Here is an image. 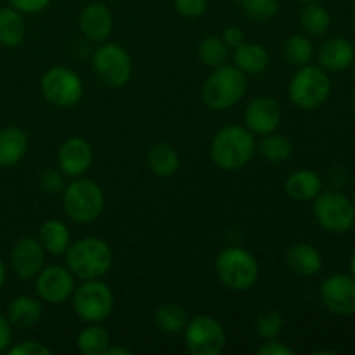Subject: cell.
<instances>
[{
	"mask_svg": "<svg viewBox=\"0 0 355 355\" xmlns=\"http://www.w3.org/2000/svg\"><path fill=\"white\" fill-rule=\"evenodd\" d=\"M255 149V134L245 125H225L211 139L210 158L217 168L234 172L252 162Z\"/></svg>",
	"mask_w": 355,
	"mask_h": 355,
	"instance_id": "obj_1",
	"label": "cell"
},
{
	"mask_svg": "<svg viewBox=\"0 0 355 355\" xmlns=\"http://www.w3.org/2000/svg\"><path fill=\"white\" fill-rule=\"evenodd\" d=\"M66 267L82 281L101 279L113 266V252L101 238H82L66 250Z\"/></svg>",
	"mask_w": 355,
	"mask_h": 355,
	"instance_id": "obj_2",
	"label": "cell"
},
{
	"mask_svg": "<svg viewBox=\"0 0 355 355\" xmlns=\"http://www.w3.org/2000/svg\"><path fill=\"white\" fill-rule=\"evenodd\" d=\"M248 89L246 75L234 64H222L214 68L201 89V99L205 106L214 111L231 110L245 97Z\"/></svg>",
	"mask_w": 355,
	"mask_h": 355,
	"instance_id": "obj_3",
	"label": "cell"
},
{
	"mask_svg": "<svg viewBox=\"0 0 355 355\" xmlns=\"http://www.w3.org/2000/svg\"><path fill=\"white\" fill-rule=\"evenodd\" d=\"M218 281L232 291L252 290L259 281L260 267L253 253L241 246H229L215 260Z\"/></svg>",
	"mask_w": 355,
	"mask_h": 355,
	"instance_id": "obj_4",
	"label": "cell"
},
{
	"mask_svg": "<svg viewBox=\"0 0 355 355\" xmlns=\"http://www.w3.org/2000/svg\"><path fill=\"white\" fill-rule=\"evenodd\" d=\"M104 193L97 182L83 177H76L66 184L62 191L64 214L78 224H90L97 220L104 211Z\"/></svg>",
	"mask_w": 355,
	"mask_h": 355,
	"instance_id": "obj_5",
	"label": "cell"
},
{
	"mask_svg": "<svg viewBox=\"0 0 355 355\" xmlns=\"http://www.w3.org/2000/svg\"><path fill=\"white\" fill-rule=\"evenodd\" d=\"M331 78L321 66H302L288 85L290 99L298 110L314 111L331 96Z\"/></svg>",
	"mask_w": 355,
	"mask_h": 355,
	"instance_id": "obj_6",
	"label": "cell"
},
{
	"mask_svg": "<svg viewBox=\"0 0 355 355\" xmlns=\"http://www.w3.org/2000/svg\"><path fill=\"white\" fill-rule=\"evenodd\" d=\"M312 214L321 229L329 234H345L355 225V205L338 189L321 191L312 200Z\"/></svg>",
	"mask_w": 355,
	"mask_h": 355,
	"instance_id": "obj_7",
	"label": "cell"
},
{
	"mask_svg": "<svg viewBox=\"0 0 355 355\" xmlns=\"http://www.w3.org/2000/svg\"><path fill=\"white\" fill-rule=\"evenodd\" d=\"M73 311L85 322H104L114 307L111 288L101 279L83 281L71 295Z\"/></svg>",
	"mask_w": 355,
	"mask_h": 355,
	"instance_id": "obj_8",
	"label": "cell"
},
{
	"mask_svg": "<svg viewBox=\"0 0 355 355\" xmlns=\"http://www.w3.org/2000/svg\"><path fill=\"white\" fill-rule=\"evenodd\" d=\"M92 69L104 85L120 89L127 85L132 76V58L120 44L103 42L94 52Z\"/></svg>",
	"mask_w": 355,
	"mask_h": 355,
	"instance_id": "obj_9",
	"label": "cell"
},
{
	"mask_svg": "<svg viewBox=\"0 0 355 355\" xmlns=\"http://www.w3.org/2000/svg\"><path fill=\"white\" fill-rule=\"evenodd\" d=\"M40 89L47 103L55 107H73L83 96L82 78L66 66H52L42 75Z\"/></svg>",
	"mask_w": 355,
	"mask_h": 355,
	"instance_id": "obj_10",
	"label": "cell"
},
{
	"mask_svg": "<svg viewBox=\"0 0 355 355\" xmlns=\"http://www.w3.org/2000/svg\"><path fill=\"white\" fill-rule=\"evenodd\" d=\"M182 333L186 349L193 355H218L227 342L224 326L211 315H194Z\"/></svg>",
	"mask_w": 355,
	"mask_h": 355,
	"instance_id": "obj_11",
	"label": "cell"
},
{
	"mask_svg": "<svg viewBox=\"0 0 355 355\" xmlns=\"http://www.w3.org/2000/svg\"><path fill=\"white\" fill-rule=\"evenodd\" d=\"M319 295L331 314L350 318L355 314V279L350 274L336 272L326 277L319 288Z\"/></svg>",
	"mask_w": 355,
	"mask_h": 355,
	"instance_id": "obj_12",
	"label": "cell"
},
{
	"mask_svg": "<svg viewBox=\"0 0 355 355\" xmlns=\"http://www.w3.org/2000/svg\"><path fill=\"white\" fill-rule=\"evenodd\" d=\"M35 290L42 302L52 305H61L69 300L75 291L76 284L71 270L66 266H49L44 267L35 277Z\"/></svg>",
	"mask_w": 355,
	"mask_h": 355,
	"instance_id": "obj_13",
	"label": "cell"
},
{
	"mask_svg": "<svg viewBox=\"0 0 355 355\" xmlns=\"http://www.w3.org/2000/svg\"><path fill=\"white\" fill-rule=\"evenodd\" d=\"M45 250L38 238H21L10 248V267L19 279H33L44 269Z\"/></svg>",
	"mask_w": 355,
	"mask_h": 355,
	"instance_id": "obj_14",
	"label": "cell"
},
{
	"mask_svg": "<svg viewBox=\"0 0 355 355\" xmlns=\"http://www.w3.org/2000/svg\"><path fill=\"white\" fill-rule=\"evenodd\" d=\"M281 125V106L274 97L260 96L248 103L245 110V127L255 135L276 132Z\"/></svg>",
	"mask_w": 355,
	"mask_h": 355,
	"instance_id": "obj_15",
	"label": "cell"
},
{
	"mask_svg": "<svg viewBox=\"0 0 355 355\" xmlns=\"http://www.w3.org/2000/svg\"><path fill=\"white\" fill-rule=\"evenodd\" d=\"M94 162L92 146L82 137H69L61 144L58 151L59 170L68 179H76L89 172Z\"/></svg>",
	"mask_w": 355,
	"mask_h": 355,
	"instance_id": "obj_16",
	"label": "cell"
},
{
	"mask_svg": "<svg viewBox=\"0 0 355 355\" xmlns=\"http://www.w3.org/2000/svg\"><path fill=\"white\" fill-rule=\"evenodd\" d=\"M78 26L83 37L89 38L90 42L103 44L113 31V14L104 3H89L80 14Z\"/></svg>",
	"mask_w": 355,
	"mask_h": 355,
	"instance_id": "obj_17",
	"label": "cell"
},
{
	"mask_svg": "<svg viewBox=\"0 0 355 355\" xmlns=\"http://www.w3.org/2000/svg\"><path fill=\"white\" fill-rule=\"evenodd\" d=\"M318 61L319 66L328 73L347 71L355 61L354 44L343 37L329 38L319 49Z\"/></svg>",
	"mask_w": 355,
	"mask_h": 355,
	"instance_id": "obj_18",
	"label": "cell"
},
{
	"mask_svg": "<svg viewBox=\"0 0 355 355\" xmlns=\"http://www.w3.org/2000/svg\"><path fill=\"white\" fill-rule=\"evenodd\" d=\"M284 266L300 277H314L322 269V255L311 243H293L284 253Z\"/></svg>",
	"mask_w": 355,
	"mask_h": 355,
	"instance_id": "obj_19",
	"label": "cell"
},
{
	"mask_svg": "<svg viewBox=\"0 0 355 355\" xmlns=\"http://www.w3.org/2000/svg\"><path fill=\"white\" fill-rule=\"evenodd\" d=\"M7 319L10 326L17 329H30L38 324L44 315V305L38 298L30 295H19L7 307Z\"/></svg>",
	"mask_w": 355,
	"mask_h": 355,
	"instance_id": "obj_20",
	"label": "cell"
},
{
	"mask_svg": "<svg viewBox=\"0 0 355 355\" xmlns=\"http://www.w3.org/2000/svg\"><path fill=\"white\" fill-rule=\"evenodd\" d=\"M284 191L293 201H300V203L312 201L322 191V179L314 170H295L284 180Z\"/></svg>",
	"mask_w": 355,
	"mask_h": 355,
	"instance_id": "obj_21",
	"label": "cell"
},
{
	"mask_svg": "<svg viewBox=\"0 0 355 355\" xmlns=\"http://www.w3.org/2000/svg\"><path fill=\"white\" fill-rule=\"evenodd\" d=\"M28 151V135L19 127L0 128V166L17 165Z\"/></svg>",
	"mask_w": 355,
	"mask_h": 355,
	"instance_id": "obj_22",
	"label": "cell"
},
{
	"mask_svg": "<svg viewBox=\"0 0 355 355\" xmlns=\"http://www.w3.org/2000/svg\"><path fill=\"white\" fill-rule=\"evenodd\" d=\"M234 66L241 69L245 75H259L263 73L270 64V54L263 45L245 42L234 49Z\"/></svg>",
	"mask_w": 355,
	"mask_h": 355,
	"instance_id": "obj_23",
	"label": "cell"
},
{
	"mask_svg": "<svg viewBox=\"0 0 355 355\" xmlns=\"http://www.w3.org/2000/svg\"><path fill=\"white\" fill-rule=\"evenodd\" d=\"M38 241L44 246L45 253L61 257L71 245V234H69V229L64 222L51 218V220H45L42 224L40 231H38Z\"/></svg>",
	"mask_w": 355,
	"mask_h": 355,
	"instance_id": "obj_24",
	"label": "cell"
},
{
	"mask_svg": "<svg viewBox=\"0 0 355 355\" xmlns=\"http://www.w3.org/2000/svg\"><path fill=\"white\" fill-rule=\"evenodd\" d=\"M148 165L156 177L168 179V177L175 175L180 166L179 153L168 142H156L148 153Z\"/></svg>",
	"mask_w": 355,
	"mask_h": 355,
	"instance_id": "obj_25",
	"label": "cell"
},
{
	"mask_svg": "<svg viewBox=\"0 0 355 355\" xmlns=\"http://www.w3.org/2000/svg\"><path fill=\"white\" fill-rule=\"evenodd\" d=\"M26 24L23 12L12 6L0 7V44L3 47H17L24 40Z\"/></svg>",
	"mask_w": 355,
	"mask_h": 355,
	"instance_id": "obj_26",
	"label": "cell"
},
{
	"mask_svg": "<svg viewBox=\"0 0 355 355\" xmlns=\"http://www.w3.org/2000/svg\"><path fill=\"white\" fill-rule=\"evenodd\" d=\"M300 26L309 37H324L331 28V16L319 2H307L300 12Z\"/></svg>",
	"mask_w": 355,
	"mask_h": 355,
	"instance_id": "obj_27",
	"label": "cell"
},
{
	"mask_svg": "<svg viewBox=\"0 0 355 355\" xmlns=\"http://www.w3.org/2000/svg\"><path fill=\"white\" fill-rule=\"evenodd\" d=\"M111 345V336L101 322H90L76 336V349L83 355H104Z\"/></svg>",
	"mask_w": 355,
	"mask_h": 355,
	"instance_id": "obj_28",
	"label": "cell"
},
{
	"mask_svg": "<svg viewBox=\"0 0 355 355\" xmlns=\"http://www.w3.org/2000/svg\"><path fill=\"white\" fill-rule=\"evenodd\" d=\"M187 321H189V315L179 304L168 302V304H162L155 311L156 328L162 333H166V335L182 333L184 328L187 326Z\"/></svg>",
	"mask_w": 355,
	"mask_h": 355,
	"instance_id": "obj_29",
	"label": "cell"
},
{
	"mask_svg": "<svg viewBox=\"0 0 355 355\" xmlns=\"http://www.w3.org/2000/svg\"><path fill=\"white\" fill-rule=\"evenodd\" d=\"M283 58L288 64L295 66V68L311 64V61L314 59V44L307 35H291L283 45Z\"/></svg>",
	"mask_w": 355,
	"mask_h": 355,
	"instance_id": "obj_30",
	"label": "cell"
},
{
	"mask_svg": "<svg viewBox=\"0 0 355 355\" xmlns=\"http://www.w3.org/2000/svg\"><path fill=\"white\" fill-rule=\"evenodd\" d=\"M260 155L274 165H281V163L288 162L293 155V142L277 132H270V134L262 135L260 141Z\"/></svg>",
	"mask_w": 355,
	"mask_h": 355,
	"instance_id": "obj_31",
	"label": "cell"
},
{
	"mask_svg": "<svg viewBox=\"0 0 355 355\" xmlns=\"http://www.w3.org/2000/svg\"><path fill=\"white\" fill-rule=\"evenodd\" d=\"M198 58L208 68H218V66L225 64L229 58V47L225 45V42L222 40V37H210L203 38L198 45Z\"/></svg>",
	"mask_w": 355,
	"mask_h": 355,
	"instance_id": "obj_32",
	"label": "cell"
},
{
	"mask_svg": "<svg viewBox=\"0 0 355 355\" xmlns=\"http://www.w3.org/2000/svg\"><path fill=\"white\" fill-rule=\"evenodd\" d=\"M284 328V318L281 312L274 311V309H267V311L260 312L255 319V331L260 338L263 340H274L281 335Z\"/></svg>",
	"mask_w": 355,
	"mask_h": 355,
	"instance_id": "obj_33",
	"label": "cell"
},
{
	"mask_svg": "<svg viewBox=\"0 0 355 355\" xmlns=\"http://www.w3.org/2000/svg\"><path fill=\"white\" fill-rule=\"evenodd\" d=\"M238 6L253 21H269L279 10L277 0H238Z\"/></svg>",
	"mask_w": 355,
	"mask_h": 355,
	"instance_id": "obj_34",
	"label": "cell"
},
{
	"mask_svg": "<svg viewBox=\"0 0 355 355\" xmlns=\"http://www.w3.org/2000/svg\"><path fill=\"white\" fill-rule=\"evenodd\" d=\"M38 184H40L44 193L59 194L66 187V175L59 168H47L40 173Z\"/></svg>",
	"mask_w": 355,
	"mask_h": 355,
	"instance_id": "obj_35",
	"label": "cell"
},
{
	"mask_svg": "<svg viewBox=\"0 0 355 355\" xmlns=\"http://www.w3.org/2000/svg\"><path fill=\"white\" fill-rule=\"evenodd\" d=\"M177 12L184 17H200L207 12L208 0H173Z\"/></svg>",
	"mask_w": 355,
	"mask_h": 355,
	"instance_id": "obj_36",
	"label": "cell"
},
{
	"mask_svg": "<svg viewBox=\"0 0 355 355\" xmlns=\"http://www.w3.org/2000/svg\"><path fill=\"white\" fill-rule=\"evenodd\" d=\"M7 352H9V355H51L52 350L44 343L28 340V342H21L9 347Z\"/></svg>",
	"mask_w": 355,
	"mask_h": 355,
	"instance_id": "obj_37",
	"label": "cell"
},
{
	"mask_svg": "<svg viewBox=\"0 0 355 355\" xmlns=\"http://www.w3.org/2000/svg\"><path fill=\"white\" fill-rule=\"evenodd\" d=\"M257 352H259V355H295V349H291L290 345L274 338L266 340V343L260 345Z\"/></svg>",
	"mask_w": 355,
	"mask_h": 355,
	"instance_id": "obj_38",
	"label": "cell"
},
{
	"mask_svg": "<svg viewBox=\"0 0 355 355\" xmlns=\"http://www.w3.org/2000/svg\"><path fill=\"white\" fill-rule=\"evenodd\" d=\"M10 6L23 14H35L44 10L52 0H9Z\"/></svg>",
	"mask_w": 355,
	"mask_h": 355,
	"instance_id": "obj_39",
	"label": "cell"
},
{
	"mask_svg": "<svg viewBox=\"0 0 355 355\" xmlns=\"http://www.w3.org/2000/svg\"><path fill=\"white\" fill-rule=\"evenodd\" d=\"M222 40L225 42V45H227L229 49H232L234 51L236 47H239L241 44H245V33H243L241 28L238 26H227L224 30V33H222Z\"/></svg>",
	"mask_w": 355,
	"mask_h": 355,
	"instance_id": "obj_40",
	"label": "cell"
},
{
	"mask_svg": "<svg viewBox=\"0 0 355 355\" xmlns=\"http://www.w3.org/2000/svg\"><path fill=\"white\" fill-rule=\"evenodd\" d=\"M10 342H12V326L7 315L0 312V352L9 349Z\"/></svg>",
	"mask_w": 355,
	"mask_h": 355,
	"instance_id": "obj_41",
	"label": "cell"
},
{
	"mask_svg": "<svg viewBox=\"0 0 355 355\" xmlns=\"http://www.w3.org/2000/svg\"><path fill=\"white\" fill-rule=\"evenodd\" d=\"M132 354V350H128V349H125V347H120V345H116V347H107L106 349V352H104V355H130Z\"/></svg>",
	"mask_w": 355,
	"mask_h": 355,
	"instance_id": "obj_42",
	"label": "cell"
},
{
	"mask_svg": "<svg viewBox=\"0 0 355 355\" xmlns=\"http://www.w3.org/2000/svg\"><path fill=\"white\" fill-rule=\"evenodd\" d=\"M6 277H7L6 263H3V260L0 259V288H2V286H3V283H6Z\"/></svg>",
	"mask_w": 355,
	"mask_h": 355,
	"instance_id": "obj_43",
	"label": "cell"
},
{
	"mask_svg": "<svg viewBox=\"0 0 355 355\" xmlns=\"http://www.w3.org/2000/svg\"><path fill=\"white\" fill-rule=\"evenodd\" d=\"M349 270H350V276L355 279V252L352 253V257H350L349 260Z\"/></svg>",
	"mask_w": 355,
	"mask_h": 355,
	"instance_id": "obj_44",
	"label": "cell"
},
{
	"mask_svg": "<svg viewBox=\"0 0 355 355\" xmlns=\"http://www.w3.org/2000/svg\"><path fill=\"white\" fill-rule=\"evenodd\" d=\"M300 2H304V3H307V2H319V0H300Z\"/></svg>",
	"mask_w": 355,
	"mask_h": 355,
	"instance_id": "obj_45",
	"label": "cell"
}]
</instances>
